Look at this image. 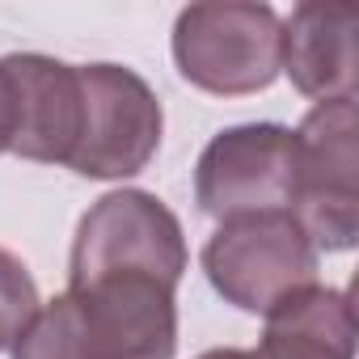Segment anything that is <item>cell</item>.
Segmentation results:
<instances>
[{
    "instance_id": "obj_1",
    "label": "cell",
    "mask_w": 359,
    "mask_h": 359,
    "mask_svg": "<svg viewBox=\"0 0 359 359\" xmlns=\"http://www.w3.org/2000/svg\"><path fill=\"white\" fill-rule=\"evenodd\" d=\"M169 47L182 81L216 97L258 93L283 72V22L271 5H191Z\"/></svg>"
},
{
    "instance_id": "obj_2",
    "label": "cell",
    "mask_w": 359,
    "mask_h": 359,
    "mask_svg": "<svg viewBox=\"0 0 359 359\" xmlns=\"http://www.w3.org/2000/svg\"><path fill=\"white\" fill-rule=\"evenodd\" d=\"M300 173L292 216L321 254H342L359 241V118L355 97L317 102L296 127Z\"/></svg>"
},
{
    "instance_id": "obj_3",
    "label": "cell",
    "mask_w": 359,
    "mask_h": 359,
    "mask_svg": "<svg viewBox=\"0 0 359 359\" xmlns=\"http://www.w3.org/2000/svg\"><path fill=\"white\" fill-rule=\"evenodd\" d=\"M296 173H300V148L292 127H279V123L224 127L199 152L195 203L203 216L220 224L292 212Z\"/></svg>"
},
{
    "instance_id": "obj_4",
    "label": "cell",
    "mask_w": 359,
    "mask_h": 359,
    "mask_svg": "<svg viewBox=\"0 0 359 359\" xmlns=\"http://www.w3.org/2000/svg\"><path fill=\"white\" fill-rule=\"evenodd\" d=\"M203 275L229 304L266 317L279 300L317 283V250L292 212L245 216L208 237Z\"/></svg>"
},
{
    "instance_id": "obj_5",
    "label": "cell",
    "mask_w": 359,
    "mask_h": 359,
    "mask_svg": "<svg viewBox=\"0 0 359 359\" xmlns=\"http://www.w3.org/2000/svg\"><path fill=\"white\" fill-rule=\"evenodd\" d=\"M81 131L68 169L97 182H118L148 169L161 148V102L148 81L123 64H76Z\"/></svg>"
},
{
    "instance_id": "obj_6",
    "label": "cell",
    "mask_w": 359,
    "mask_h": 359,
    "mask_svg": "<svg viewBox=\"0 0 359 359\" xmlns=\"http://www.w3.org/2000/svg\"><path fill=\"white\" fill-rule=\"evenodd\" d=\"M187 237L177 216L148 191H110L102 195L72 241L68 283H85L97 275H161L182 283L187 275Z\"/></svg>"
},
{
    "instance_id": "obj_7",
    "label": "cell",
    "mask_w": 359,
    "mask_h": 359,
    "mask_svg": "<svg viewBox=\"0 0 359 359\" xmlns=\"http://www.w3.org/2000/svg\"><path fill=\"white\" fill-rule=\"evenodd\" d=\"M18 81V140L13 152L39 165H68L81 131L76 64L51 55H5Z\"/></svg>"
},
{
    "instance_id": "obj_8",
    "label": "cell",
    "mask_w": 359,
    "mask_h": 359,
    "mask_svg": "<svg viewBox=\"0 0 359 359\" xmlns=\"http://www.w3.org/2000/svg\"><path fill=\"white\" fill-rule=\"evenodd\" d=\"M355 34L359 13L351 5H296L283 22V72L313 102L355 97Z\"/></svg>"
},
{
    "instance_id": "obj_9",
    "label": "cell",
    "mask_w": 359,
    "mask_h": 359,
    "mask_svg": "<svg viewBox=\"0 0 359 359\" xmlns=\"http://www.w3.org/2000/svg\"><path fill=\"white\" fill-rule=\"evenodd\" d=\"M262 359H355V309L342 287L309 283L266 313Z\"/></svg>"
},
{
    "instance_id": "obj_10",
    "label": "cell",
    "mask_w": 359,
    "mask_h": 359,
    "mask_svg": "<svg viewBox=\"0 0 359 359\" xmlns=\"http://www.w3.org/2000/svg\"><path fill=\"white\" fill-rule=\"evenodd\" d=\"M39 304L43 300H39V287L26 262L9 250H0V351H13L22 330L34 321Z\"/></svg>"
},
{
    "instance_id": "obj_11",
    "label": "cell",
    "mask_w": 359,
    "mask_h": 359,
    "mask_svg": "<svg viewBox=\"0 0 359 359\" xmlns=\"http://www.w3.org/2000/svg\"><path fill=\"white\" fill-rule=\"evenodd\" d=\"M18 140V81L9 60H0V152H13Z\"/></svg>"
},
{
    "instance_id": "obj_12",
    "label": "cell",
    "mask_w": 359,
    "mask_h": 359,
    "mask_svg": "<svg viewBox=\"0 0 359 359\" xmlns=\"http://www.w3.org/2000/svg\"><path fill=\"white\" fill-rule=\"evenodd\" d=\"M199 359H262V355L245 351V346H216V351H203Z\"/></svg>"
}]
</instances>
